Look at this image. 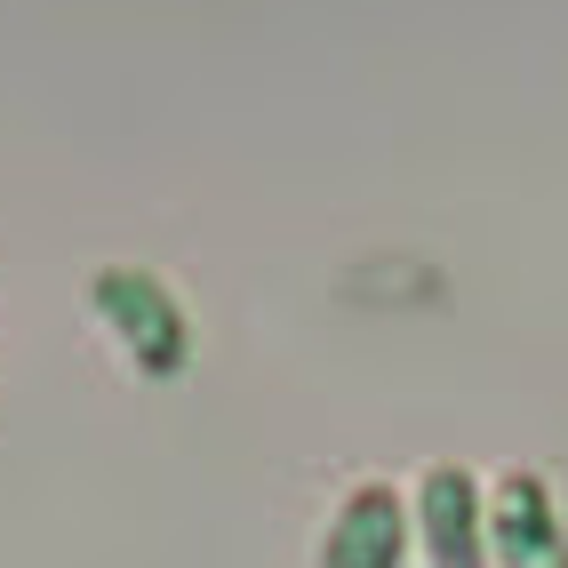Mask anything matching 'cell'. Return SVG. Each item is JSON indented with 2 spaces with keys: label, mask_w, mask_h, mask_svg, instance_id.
<instances>
[{
  "label": "cell",
  "mask_w": 568,
  "mask_h": 568,
  "mask_svg": "<svg viewBox=\"0 0 568 568\" xmlns=\"http://www.w3.org/2000/svg\"><path fill=\"white\" fill-rule=\"evenodd\" d=\"M97 313L112 321V336L129 345V361L144 376H176L184 368V313L176 296L153 281V273H97Z\"/></svg>",
  "instance_id": "1"
},
{
  "label": "cell",
  "mask_w": 568,
  "mask_h": 568,
  "mask_svg": "<svg viewBox=\"0 0 568 568\" xmlns=\"http://www.w3.org/2000/svg\"><path fill=\"white\" fill-rule=\"evenodd\" d=\"M408 552V513H400V488L385 480H361L345 505H336L328 537H321V568H400Z\"/></svg>",
  "instance_id": "2"
},
{
  "label": "cell",
  "mask_w": 568,
  "mask_h": 568,
  "mask_svg": "<svg viewBox=\"0 0 568 568\" xmlns=\"http://www.w3.org/2000/svg\"><path fill=\"white\" fill-rule=\"evenodd\" d=\"M416 513H425V545H433L440 568H488V545H480V488H473L457 465H433V473H425Z\"/></svg>",
  "instance_id": "3"
}]
</instances>
